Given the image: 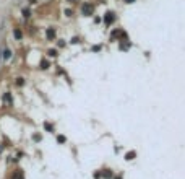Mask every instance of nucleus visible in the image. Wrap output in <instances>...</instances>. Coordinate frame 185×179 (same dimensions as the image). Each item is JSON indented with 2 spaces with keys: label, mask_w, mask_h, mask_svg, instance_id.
<instances>
[{
  "label": "nucleus",
  "mask_w": 185,
  "mask_h": 179,
  "mask_svg": "<svg viewBox=\"0 0 185 179\" xmlns=\"http://www.w3.org/2000/svg\"><path fill=\"white\" fill-rule=\"evenodd\" d=\"M81 13H83L84 16H91V15L94 13V5L93 4H84L83 7H81Z\"/></svg>",
  "instance_id": "obj_1"
},
{
  "label": "nucleus",
  "mask_w": 185,
  "mask_h": 179,
  "mask_svg": "<svg viewBox=\"0 0 185 179\" xmlns=\"http://www.w3.org/2000/svg\"><path fill=\"white\" fill-rule=\"evenodd\" d=\"M114 21H115V15L112 13V11H107V13H106V16H104V23L109 26V25H112Z\"/></svg>",
  "instance_id": "obj_2"
},
{
  "label": "nucleus",
  "mask_w": 185,
  "mask_h": 179,
  "mask_svg": "<svg viewBox=\"0 0 185 179\" xmlns=\"http://www.w3.org/2000/svg\"><path fill=\"white\" fill-rule=\"evenodd\" d=\"M11 179H25V176H23V171L21 169H18V171L13 173V178Z\"/></svg>",
  "instance_id": "obj_3"
},
{
  "label": "nucleus",
  "mask_w": 185,
  "mask_h": 179,
  "mask_svg": "<svg viewBox=\"0 0 185 179\" xmlns=\"http://www.w3.org/2000/svg\"><path fill=\"white\" fill-rule=\"evenodd\" d=\"M4 101L8 103V104H11V103H13V98H11L10 93H5V95H4Z\"/></svg>",
  "instance_id": "obj_4"
},
{
  "label": "nucleus",
  "mask_w": 185,
  "mask_h": 179,
  "mask_svg": "<svg viewBox=\"0 0 185 179\" xmlns=\"http://www.w3.org/2000/svg\"><path fill=\"white\" fill-rule=\"evenodd\" d=\"M47 38H49V39H54V38H55V31H54L52 28L47 29Z\"/></svg>",
  "instance_id": "obj_5"
},
{
  "label": "nucleus",
  "mask_w": 185,
  "mask_h": 179,
  "mask_svg": "<svg viewBox=\"0 0 185 179\" xmlns=\"http://www.w3.org/2000/svg\"><path fill=\"white\" fill-rule=\"evenodd\" d=\"M135 156H136V153H135V151H128V153L125 155V158L128 160V161H130V160H133Z\"/></svg>",
  "instance_id": "obj_6"
},
{
  "label": "nucleus",
  "mask_w": 185,
  "mask_h": 179,
  "mask_svg": "<svg viewBox=\"0 0 185 179\" xmlns=\"http://www.w3.org/2000/svg\"><path fill=\"white\" fill-rule=\"evenodd\" d=\"M119 36H125V33L123 31H114L112 33V38H119Z\"/></svg>",
  "instance_id": "obj_7"
},
{
  "label": "nucleus",
  "mask_w": 185,
  "mask_h": 179,
  "mask_svg": "<svg viewBox=\"0 0 185 179\" xmlns=\"http://www.w3.org/2000/svg\"><path fill=\"white\" fill-rule=\"evenodd\" d=\"M10 57H11V52H10L8 49H5V51H4V59L7 60V59H10Z\"/></svg>",
  "instance_id": "obj_8"
},
{
  "label": "nucleus",
  "mask_w": 185,
  "mask_h": 179,
  "mask_svg": "<svg viewBox=\"0 0 185 179\" xmlns=\"http://www.w3.org/2000/svg\"><path fill=\"white\" fill-rule=\"evenodd\" d=\"M13 34H15V38H16V39H21V36H23V34H21V31H20V29H15V31H13Z\"/></svg>",
  "instance_id": "obj_9"
},
{
  "label": "nucleus",
  "mask_w": 185,
  "mask_h": 179,
  "mask_svg": "<svg viewBox=\"0 0 185 179\" xmlns=\"http://www.w3.org/2000/svg\"><path fill=\"white\" fill-rule=\"evenodd\" d=\"M16 85H18V86H23V85H25V80H23V78H18V80H16Z\"/></svg>",
  "instance_id": "obj_10"
},
{
  "label": "nucleus",
  "mask_w": 185,
  "mask_h": 179,
  "mask_svg": "<svg viewBox=\"0 0 185 179\" xmlns=\"http://www.w3.org/2000/svg\"><path fill=\"white\" fill-rule=\"evenodd\" d=\"M49 56H50V57H55V56H57V51H55V49H50V51H49Z\"/></svg>",
  "instance_id": "obj_11"
},
{
  "label": "nucleus",
  "mask_w": 185,
  "mask_h": 179,
  "mask_svg": "<svg viewBox=\"0 0 185 179\" xmlns=\"http://www.w3.org/2000/svg\"><path fill=\"white\" fill-rule=\"evenodd\" d=\"M49 67V62H45V60H42V63H41V68H47Z\"/></svg>",
  "instance_id": "obj_12"
},
{
  "label": "nucleus",
  "mask_w": 185,
  "mask_h": 179,
  "mask_svg": "<svg viewBox=\"0 0 185 179\" xmlns=\"http://www.w3.org/2000/svg\"><path fill=\"white\" fill-rule=\"evenodd\" d=\"M57 140H59V142H60V143H63V142H65V137H63V135H60V137H59V138H57Z\"/></svg>",
  "instance_id": "obj_13"
},
{
  "label": "nucleus",
  "mask_w": 185,
  "mask_h": 179,
  "mask_svg": "<svg viewBox=\"0 0 185 179\" xmlns=\"http://www.w3.org/2000/svg\"><path fill=\"white\" fill-rule=\"evenodd\" d=\"M23 15H25V18L29 16V10H23Z\"/></svg>",
  "instance_id": "obj_14"
},
{
  "label": "nucleus",
  "mask_w": 185,
  "mask_h": 179,
  "mask_svg": "<svg viewBox=\"0 0 185 179\" xmlns=\"http://www.w3.org/2000/svg\"><path fill=\"white\" fill-rule=\"evenodd\" d=\"M44 127H45L47 130H52V126H50V124H44Z\"/></svg>",
  "instance_id": "obj_15"
},
{
  "label": "nucleus",
  "mask_w": 185,
  "mask_h": 179,
  "mask_svg": "<svg viewBox=\"0 0 185 179\" xmlns=\"http://www.w3.org/2000/svg\"><path fill=\"white\" fill-rule=\"evenodd\" d=\"M127 4H132V2H135V0H125Z\"/></svg>",
  "instance_id": "obj_16"
},
{
  "label": "nucleus",
  "mask_w": 185,
  "mask_h": 179,
  "mask_svg": "<svg viewBox=\"0 0 185 179\" xmlns=\"http://www.w3.org/2000/svg\"><path fill=\"white\" fill-rule=\"evenodd\" d=\"M115 179H122V178H115Z\"/></svg>",
  "instance_id": "obj_17"
},
{
  "label": "nucleus",
  "mask_w": 185,
  "mask_h": 179,
  "mask_svg": "<svg viewBox=\"0 0 185 179\" xmlns=\"http://www.w3.org/2000/svg\"><path fill=\"white\" fill-rule=\"evenodd\" d=\"M70 2H75V0H70Z\"/></svg>",
  "instance_id": "obj_18"
}]
</instances>
